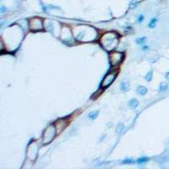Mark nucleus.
Listing matches in <instances>:
<instances>
[{
    "label": "nucleus",
    "mask_w": 169,
    "mask_h": 169,
    "mask_svg": "<svg viewBox=\"0 0 169 169\" xmlns=\"http://www.w3.org/2000/svg\"><path fill=\"white\" fill-rule=\"evenodd\" d=\"M118 41H119V37L114 32L106 33L103 34L101 38V44L107 51L114 50L117 47Z\"/></svg>",
    "instance_id": "obj_1"
},
{
    "label": "nucleus",
    "mask_w": 169,
    "mask_h": 169,
    "mask_svg": "<svg viewBox=\"0 0 169 169\" xmlns=\"http://www.w3.org/2000/svg\"><path fill=\"white\" fill-rule=\"evenodd\" d=\"M57 134V130H56V126L55 125H49V127H47V129L43 132L42 138H41L42 144H49L55 138Z\"/></svg>",
    "instance_id": "obj_2"
},
{
    "label": "nucleus",
    "mask_w": 169,
    "mask_h": 169,
    "mask_svg": "<svg viewBox=\"0 0 169 169\" xmlns=\"http://www.w3.org/2000/svg\"><path fill=\"white\" fill-rule=\"evenodd\" d=\"M29 28L31 31L37 32L43 28L42 20L41 18H33L29 20Z\"/></svg>",
    "instance_id": "obj_3"
},
{
    "label": "nucleus",
    "mask_w": 169,
    "mask_h": 169,
    "mask_svg": "<svg viewBox=\"0 0 169 169\" xmlns=\"http://www.w3.org/2000/svg\"><path fill=\"white\" fill-rule=\"evenodd\" d=\"M123 54L121 53V52H116V51H114L113 53L110 54L109 56V59H110V63L113 66H117L119 65L123 60Z\"/></svg>",
    "instance_id": "obj_4"
},
{
    "label": "nucleus",
    "mask_w": 169,
    "mask_h": 169,
    "mask_svg": "<svg viewBox=\"0 0 169 169\" xmlns=\"http://www.w3.org/2000/svg\"><path fill=\"white\" fill-rule=\"evenodd\" d=\"M38 150H39V146L37 144V142H32L29 146H28V158L34 161V160L36 159L37 157V154H38Z\"/></svg>",
    "instance_id": "obj_5"
},
{
    "label": "nucleus",
    "mask_w": 169,
    "mask_h": 169,
    "mask_svg": "<svg viewBox=\"0 0 169 169\" xmlns=\"http://www.w3.org/2000/svg\"><path fill=\"white\" fill-rule=\"evenodd\" d=\"M116 75H117V71H116V70L110 71V72H109L105 78H104V79L102 80V88H107V87H108V86L114 82V80L115 79Z\"/></svg>",
    "instance_id": "obj_6"
},
{
    "label": "nucleus",
    "mask_w": 169,
    "mask_h": 169,
    "mask_svg": "<svg viewBox=\"0 0 169 169\" xmlns=\"http://www.w3.org/2000/svg\"><path fill=\"white\" fill-rule=\"evenodd\" d=\"M55 126H56V130H57V134L61 133L65 129V127L67 126V121H66V119H60V120L57 121L55 123Z\"/></svg>",
    "instance_id": "obj_7"
},
{
    "label": "nucleus",
    "mask_w": 169,
    "mask_h": 169,
    "mask_svg": "<svg viewBox=\"0 0 169 169\" xmlns=\"http://www.w3.org/2000/svg\"><path fill=\"white\" fill-rule=\"evenodd\" d=\"M129 106L131 109H135L138 107V101L136 99H132L129 102Z\"/></svg>",
    "instance_id": "obj_8"
},
{
    "label": "nucleus",
    "mask_w": 169,
    "mask_h": 169,
    "mask_svg": "<svg viewBox=\"0 0 169 169\" xmlns=\"http://www.w3.org/2000/svg\"><path fill=\"white\" fill-rule=\"evenodd\" d=\"M136 92H137V94H140V95H144V94L147 93V88L144 87V86H138V87H137Z\"/></svg>",
    "instance_id": "obj_9"
},
{
    "label": "nucleus",
    "mask_w": 169,
    "mask_h": 169,
    "mask_svg": "<svg viewBox=\"0 0 169 169\" xmlns=\"http://www.w3.org/2000/svg\"><path fill=\"white\" fill-rule=\"evenodd\" d=\"M168 89V85L167 83H161L160 84V93L166 92Z\"/></svg>",
    "instance_id": "obj_10"
},
{
    "label": "nucleus",
    "mask_w": 169,
    "mask_h": 169,
    "mask_svg": "<svg viewBox=\"0 0 169 169\" xmlns=\"http://www.w3.org/2000/svg\"><path fill=\"white\" fill-rule=\"evenodd\" d=\"M121 89L124 92H127L130 89V85L128 82H123L121 85Z\"/></svg>",
    "instance_id": "obj_11"
},
{
    "label": "nucleus",
    "mask_w": 169,
    "mask_h": 169,
    "mask_svg": "<svg viewBox=\"0 0 169 169\" xmlns=\"http://www.w3.org/2000/svg\"><path fill=\"white\" fill-rule=\"evenodd\" d=\"M99 115V111H94V112H91L89 115H88V117L92 120H94Z\"/></svg>",
    "instance_id": "obj_12"
},
{
    "label": "nucleus",
    "mask_w": 169,
    "mask_h": 169,
    "mask_svg": "<svg viewBox=\"0 0 169 169\" xmlns=\"http://www.w3.org/2000/svg\"><path fill=\"white\" fill-rule=\"evenodd\" d=\"M123 130H124V126H123V124L120 123V124H118V125H117L116 132H117L118 134H122V132H123Z\"/></svg>",
    "instance_id": "obj_13"
},
{
    "label": "nucleus",
    "mask_w": 169,
    "mask_h": 169,
    "mask_svg": "<svg viewBox=\"0 0 169 169\" xmlns=\"http://www.w3.org/2000/svg\"><path fill=\"white\" fill-rule=\"evenodd\" d=\"M156 23H157V20H156L155 18H153V19H152V20L150 21L148 27H149V28H155Z\"/></svg>",
    "instance_id": "obj_14"
},
{
    "label": "nucleus",
    "mask_w": 169,
    "mask_h": 169,
    "mask_svg": "<svg viewBox=\"0 0 169 169\" xmlns=\"http://www.w3.org/2000/svg\"><path fill=\"white\" fill-rule=\"evenodd\" d=\"M148 160V159L147 158H140V159H138L137 160H136V163H138V164H142V163H144V162H146Z\"/></svg>",
    "instance_id": "obj_15"
},
{
    "label": "nucleus",
    "mask_w": 169,
    "mask_h": 169,
    "mask_svg": "<svg viewBox=\"0 0 169 169\" xmlns=\"http://www.w3.org/2000/svg\"><path fill=\"white\" fill-rule=\"evenodd\" d=\"M144 41H145V37L138 38V39L136 40V43H137V44H144Z\"/></svg>",
    "instance_id": "obj_16"
},
{
    "label": "nucleus",
    "mask_w": 169,
    "mask_h": 169,
    "mask_svg": "<svg viewBox=\"0 0 169 169\" xmlns=\"http://www.w3.org/2000/svg\"><path fill=\"white\" fill-rule=\"evenodd\" d=\"M152 71H149V73L145 76V79L148 80V81H151V80H152Z\"/></svg>",
    "instance_id": "obj_17"
},
{
    "label": "nucleus",
    "mask_w": 169,
    "mask_h": 169,
    "mask_svg": "<svg viewBox=\"0 0 169 169\" xmlns=\"http://www.w3.org/2000/svg\"><path fill=\"white\" fill-rule=\"evenodd\" d=\"M143 20H144V16H143V15H139L138 18H137V22H138V23H142Z\"/></svg>",
    "instance_id": "obj_18"
},
{
    "label": "nucleus",
    "mask_w": 169,
    "mask_h": 169,
    "mask_svg": "<svg viewBox=\"0 0 169 169\" xmlns=\"http://www.w3.org/2000/svg\"><path fill=\"white\" fill-rule=\"evenodd\" d=\"M123 163H131V160H125L123 161Z\"/></svg>",
    "instance_id": "obj_19"
},
{
    "label": "nucleus",
    "mask_w": 169,
    "mask_h": 169,
    "mask_svg": "<svg viewBox=\"0 0 169 169\" xmlns=\"http://www.w3.org/2000/svg\"><path fill=\"white\" fill-rule=\"evenodd\" d=\"M166 78H167L168 81H169V72H168V73L166 74Z\"/></svg>",
    "instance_id": "obj_20"
}]
</instances>
